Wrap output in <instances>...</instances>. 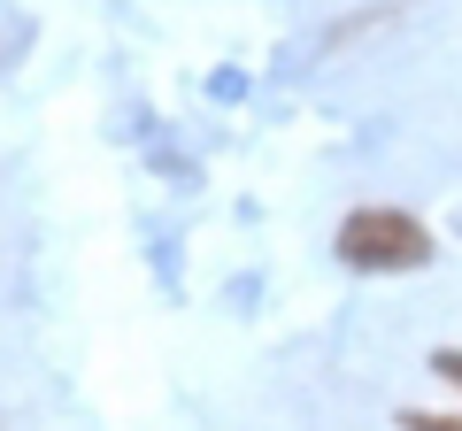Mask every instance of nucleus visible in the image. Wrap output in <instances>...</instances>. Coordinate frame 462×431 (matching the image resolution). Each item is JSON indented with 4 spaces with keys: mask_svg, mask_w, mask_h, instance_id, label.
<instances>
[{
    "mask_svg": "<svg viewBox=\"0 0 462 431\" xmlns=\"http://www.w3.org/2000/svg\"><path fill=\"white\" fill-rule=\"evenodd\" d=\"M339 262L346 270H416V262H431V232L401 208H355L339 224Z\"/></svg>",
    "mask_w": 462,
    "mask_h": 431,
    "instance_id": "1",
    "label": "nucleus"
},
{
    "mask_svg": "<svg viewBox=\"0 0 462 431\" xmlns=\"http://www.w3.org/2000/svg\"><path fill=\"white\" fill-rule=\"evenodd\" d=\"M416 431H455V424H416Z\"/></svg>",
    "mask_w": 462,
    "mask_h": 431,
    "instance_id": "2",
    "label": "nucleus"
},
{
    "mask_svg": "<svg viewBox=\"0 0 462 431\" xmlns=\"http://www.w3.org/2000/svg\"><path fill=\"white\" fill-rule=\"evenodd\" d=\"M455 431H462V424H455Z\"/></svg>",
    "mask_w": 462,
    "mask_h": 431,
    "instance_id": "3",
    "label": "nucleus"
}]
</instances>
